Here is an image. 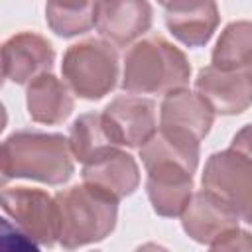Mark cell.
<instances>
[{
	"label": "cell",
	"instance_id": "1",
	"mask_svg": "<svg viewBox=\"0 0 252 252\" xmlns=\"http://www.w3.org/2000/svg\"><path fill=\"white\" fill-rule=\"evenodd\" d=\"M75 173L69 138L39 130H16L2 142V179H33L63 185Z\"/></svg>",
	"mask_w": 252,
	"mask_h": 252
},
{
	"label": "cell",
	"instance_id": "2",
	"mask_svg": "<svg viewBox=\"0 0 252 252\" xmlns=\"http://www.w3.org/2000/svg\"><path fill=\"white\" fill-rule=\"evenodd\" d=\"M191 63L165 37L154 35L136 41L124 53L120 89L132 94H167L187 87Z\"/></svg>",
	"mask_w": 252,
	"mask_h": 252
},
{
	"label": "cell",
	"instance_id": "3",
	"mask_svg": "<svg viewBox=\"0 0 252 252\" xmlns=\"http://www.w3.org/2000/svg\"><path fill=\"white\" fill-rule=\"evenodd\" d=\"M55 205L59 220L57 242L65 250L102 242L116 228L118 201L85 181L55 193Z\"/></svg>",
	"mask_w": 252,
	"mask_h": 252
},
{
	"label": "cell",
	"instance_id": "4",
	"mask_svg": "<svg viewBox=\"0 0 252 252\" xmlns=\"http://www.w3.org/2000/svg\"><path fill=\"white\" fill-rule=\"evenodd\" d=\"M120 63L114 43L106 39H83L65 49L61 61L63 81L75 96L100 100L110 94L118 83Z\"/></svg>",
	"mask_w": 252,
	"mask_h": 252
},
{
	"label": "cell",
	"instance_id": "5",
	"mask_svg": "<svg viewBox=\"0 0 252 252\" xmlns=\"http://www.w3.org/2000/svg\"><path fill=\"white\" fill-rule=\"evenodd\" d=\"M203 189L220 197L252 226V158L228 148L207 158L201 173Z\"/></svg>",
	"mask_w": 252,
	"mask_h": 252
},
{
	"label": "cell",
	"instance_id": "6",
	"mask_svg": "<svg viewBox=\"0 0 252 252\" xmlns=\"http://www.w3.org/2000/svg\"><path fill=\"white\" fill-rule=\"evenodd\" d=\"M2 211L16 228L35 246L51 248L57 242L59 220L55 197L35 187H4L0 195Z\"/></svg>",
	"mask_w": 252,
	"mask_h": 252
},
{
	"label": "cell",
	"instance_id": "7",
	"mask_svg": "<svg viewBox=\"0 0 252 252\" xmlns=\"http://www.w3.org/2000/svg\"><path fill=\"white\" fill-rule=\"evenodd\" d=\"M102 116L114 142L122 148L140 150L158 132L156 102L140 94H118L106 104Z\"/></svg>",
	"mask_w": 252,
	"mask_h": 252
},
{
	"label": "cell",
	"instance_id": "8",
	"mask_svg": "<svg viewBox=\"0 0 252 252\" xmlns=\"http://www.w3.org/2000/svg\"><path fill=\"white\" fill-rule=\"evenodd\" d=\"M146 167V193L156 215L165 219L181 217L193 197V171L183 163L159 159Z\"/></svg>",
	"mask_w": 252,
	"mask_h": 252
},
{
	"label": "cell",
	"instance_id": "9",
	"mask_svg": "<svg viewBox=\"0 0 252 252\" xmlns=\"http://www.w3.org/2000/svg\"><path fill=\"white\" fill-rule=\"evenodd\" d=\"M55 63L53 45L35 32H20L2 43V75L16 85H28Z\"/></svg>",
	"mask_w": 252,
	"mask_h": 252
},
{
	"label": "cell",
	"instance_id": "10",
	"mask_svg": "<svg viewBox=\"0 0 252 252\" xmlns=\"http://www.w3.org/2000/svg\"><path fill=\"white\" fill-rule=\"evenodd\" d=\"M154 20L148 0H98L94 28L102 39L114 45H130L142 37Z\"/></svg>",
	"mask_w": 252,
	"mask_h": 252
},
{
	"label": "cell",
	"instance_id": "11",
	"mask_svg": "<svg viewBox=\"0 0 252 252\" xmlns=\"http://www.w3.org/2000/svg\"><path fill=\"white\" fill-rule=\"evenodd\" d=\"M195 91L209 102L215 114L234 116L252 106V85L244 69L222 71L215 65H207L197 73Z\"/></svg>",
	"mask_w": 252,
	"mask_h": 252
},
{
	"label": "cell",
	"instance_id": "12",
	"mask_svg": "<svg viewBox=\"0 0 252 252\" xmlns=\"http://www.w3.org/2000/svg\"><path fill=\"white\" fill-rule=\"evenodd\" d=\"M81 177L85 183L108 193L116 201L130 197L140 187V167L132 154L120 146L106 150L94 159L83 163Z\"/></svg>",
	"mask_w": 252,
	"mask_h": 252
},
{
	"label": "cell",
	"instance_id": "13",
	"mask_svg": "<svg viewBox=\"0 0 252 252\" xmlns=\"http://www.w3.org/2000/svg\"><path fill=\"white\" fill-rule=\"evenodd\" d=\"M179 219L185 234L205 246H211L220 234L238 226L240 220V217L220 197L207 189L193 193Z\"/></svg>",
	"mask_w": 252,
	"mask_h": 252
},
{
	"label": "cell",
	"instance_id": "14",
	"mask_svg": "<svg viewBox=\"0 0 252 252\" xmlns=\"http://www.w3.org/2000/svg\"><path fill=\"white\" fill-rule=\"evenodd\" d=\"M220 24L215 0H171L165 6L169 33L187 47H203L211 41Z\"/></svg>",
	"mask_w": 252,
	"mask_h": 252
},
{
	"label": "cell",
	"instance_id": "15",
	"mask_svg": "<svg viewBox=\"0 0 252 252\" xmlns=\"http://www.w3.org/2000/svg\"><path fill=\"white\" fill-rule=\"evenodd\" d=\"M28 114L37 124H63L75 110V98L69 85L53 73H43L28 83L26 89Z\"/></svg>",
	"mask_w": 252,
	"mask_h": 252
},
{
	"label": "cell",
	"instance_id": "16",
	"mask_svg": "<svg viewBox=\"0 0 252 252\" xmlns=\"http://www.w3.org/2000/svg\"><path fill=\"white\" fill-rule=\"evenodd\" d=\"M215 122V110L195 91L175 89L167 93L159 104V126L175 128L203 140Z\"/></svg>",
	"mask_w": 252,
	"mask_h": 252
},
{
	"label": "cell",
	"instance_id": "17",
	"mask_svg": "<svg viewBox=\"0 0 252 252\" xmlns=\"http://www.w3.org/2000/svg\"><path fill=\"white\" fill-rule=\"evenodd\" d=\"M69 146L73 158L81 163H87L106 150L116 148L118 144L114 142L102 112H87L73 120L69 130Z\"/></svg>",
	"mask_w": 252,
	"mask_h": 252
},
{
	"label": "cell",
	"instance_id": "18",
	"mask_svg": "<svg viewBox=\"0 0 252 252\" xmlns=\"http://www.w3.org/2000/svg\"><path fill=\"white\" fill-rule=\"evenodd\" d=\"M98 0H45V22L59 37H77L94 28Z\"/></svg>",
	"mask_w": 252,
	"mask_h": 252
},
{
	"label": "cell",
	"instance_id": "19",
	"mask_svg": "<svg viewBox=\"0 0 252 252\" xmlns=\"http://www.w3.org/2000/svg\"><path fill=\"white\" fill-rule=\"evenodd\" d=\"M250 61H252V22L236 20L226 24L211 53V65L222 71H238L244 69Z\"/></svg>",
	"mask_w": 252,
	"mask_h": 252
},
{
	"label": "cell",
	"instance_id": "20",
	"mask_svg": "<svg viewBox=\"0 0 252 252\" xmlns=\"http://www.w3.org/2000/svg\"><path fill=\"white\" fill-rule=\"evenodd\" d=\"M211 250H252V234L240 226H234L220 234L211 246Z\"/></svg>",
	"mask_w": 252,
	"mask_h": 252
},
{
	"label": "cell",
	"instance_id": "21",
	"mask_svg": "<svg viewBox=\"0 0 252 252\" xmlns=\"http://www.w3.org/2000/svg\"><path fill=\"white\" fill-rule=\"evenodd\" d=\"M230 148L246 154L252 158V124H246L242 126L234 136H232V142H230Z\"/></svg>",
	"mask_w": 252,
	"mask_h": 252
},
{
	"label": "cell",
	"instance_id": "22",
	"mask_svg": "<svg viewBox=\"0 0 252 252\" xmlns=\"http://www.w3.org/2000/svg\"><path fill=\"white\" fill-rule=\"evenodd\" d=\"M244 75H246V79H248V83L252 85V61H250V63H248V65L244 67Z\"/></svg>",
	"mask_w": 252,
	"mask_h": 252
},
{
	"label": "cell",
	"instance_id": "23",
	"mask_svg": "<svg viewBox=\"0 0 252 252\" xmlns=\"http://www.w3.org/2000/svg\"><path fill=\"white\" fill-rule=\"evenodd\" d=\"M158 2H159V4H161V6H167V4H169V2H171V0H158Z\"/></svg>",
	"mask_w": 252,
	"mask_h": 252
}]
</instances>
